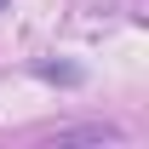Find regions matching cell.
<instances>
[{"mask_svg":"<svg viewBox=\"0 0 149 149\" xmlns=\"http://www.w3.org/2000/svg\"><path fill=\"white\" fill-rule=\"evenodd\" d=\"M57 143H120V126H69L57 132Z\"/></svg>","mask_w":149,"mask_h":149,"instance_id":"6da1fadb","label":"cell"},{"mask_svg":"<svg viewBox=\"0 0 149 149\" xmlns=\"http://www.w3.org/2000/svg\"><path fill=\"white\" fill-rule=\"evenodd\" d=\"M0 6H6V0H0Z\"/></svg>","mask_w":149,"mask_h":149,"instance_id":"7a4b0ae2","label":"cell"}]
</instances>
